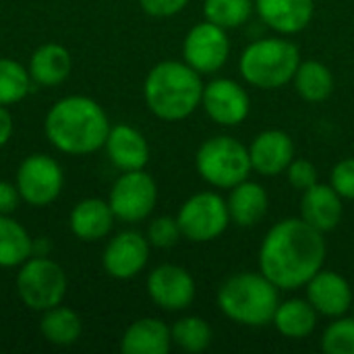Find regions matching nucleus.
Listing matches in <instances>:
<instances>
[{
	"label": "nucleus",
	"mask_w": 354,
	"mask_h": 354,
	"mask_svg": "<svg viewBox=\"0 0 354 354\" xmlns=\"http://www.w3.org/2000/svg\"><path fill=\"white\" fill-rule=\"evenodd\" d=\"M328 255L324 232L303 218L276 222L259 247V272L280 290H299L324 268Z\"/></svg>",
	"instance_id": "f257e3e1"
},
{
	"label": "nucleus",
	"mask_w": 354,
	"mask_h": 354,
	"mask_svg": "<svg viewBox=\"0 0 354 354\" xmlns=\"http://www.w3.org/2000/svg\"><path fill=\"white\" fill-rule=\"evenodd\" d=\"M46 137L68 156H87L104 147L110 120L104 108L87 95H66L46 114Z\"/></svg>",
	"instance_id": "f03ea898"
},
{
	"label": "nucleus",
	"mask_w": 354,
	"mask_h": 354,
	"mask_svg": "<svg viewBox=\"0 0 354 354\" xmlns=\"http://www.w3.org/2000/svg\"><path fill=\"white\" fill-rule=\"evenodd\" d=\"M203 75L191 68L185 60L158 62L145 77L143 97L153 116L166 122L189 118L203 97Z\"/></svg>",
	"instance_id": "7ed1b4c3"
},
{
	"label": "nucleus",
	"mask_w": 354,
	"mask_h": 354,
	"mask_svg": "<svg viewBox=\"0 0 354 354\" xmlns=\"http://www.w3.org/2000/svg\"><path fill=\"white\" fill-rule=\"evenodd\" d=\"M216 303L230 322L245 328H266L278 309L280 288L261 272H241L222 282Z\"/></svg>",
	"instance_id": "20e7f679"
},
{
	"label": "nucleus",
	"mask_w": 354,
	"mask_h": 354,
	"mask_svg": "<svg viewBox=\"0 0 354 354\" xmlns=\"http://www.w3.org/2000/svg\"><path fill=\"white\" fill-rule=\"evenodd\" d=\"M301 64L297 44L286 37H261L251 41L241 58L243 79L257 89H280L288 85Z\"/></svg>",
	"instance_id": "39448f33"
},
{
	"label": "nucleus",
	"mask_w": 354,
	"mask_h": 354,
	"mask_svg": "<svg viewBox=\"0 0 354 354\" xmlns=\"http://www.w3.org/2000/svg\"><path fill=\"white\" fill-rule=\"evenodd\" d=\"M199 176L214 189H232L253 172L249 147L228 135H216L203 141L195 156Z\"/></svg>",
	"instance_id": "423d86ee"
},
{
	"label": "nucleus",
	"mask_w": 354,
	"mask_h": 354,
	"mask_svg": "<svg viewBox=\"0 0 354 354\" xmlns=\"http://www.w3.org/2000/svg\"><path fill=\"white\" fill-rule=\"evenodd\" d=\"M64 270L48 257H29L17 274V295L31 311H48L64 301Z\"/></svg>",
	"instance_id": "0eeeda50"
},
{
	"label": "nucleus",
	"mask_w": 354,
	"mask_h": 354,
	"mask_svg": "<svg viewBox=\"0 0 354 354\" xmlns=\"http://www.w3.org/2000/svg\"><path fill=\"white\" fill-rule=\"evenodd\" d=\"M183 239L191 243H212L220 239L232 224L226 199L216 191L191 195L176 214Z\"/></svg>",
	"instance_id": "6e6552de"
},
{
	"label": "nucleus",
	"mask_w": 354,
	"mask_h": 354,
	"mask_svg": "<svg viewBox=\"0 0 354 354\" xmlns=\"http://www.w3.org/2000/svg\"><path fill=\"white\" fill-rule=\"evenodd\" d=\"M158 201V185L143 170L122 172L110 189L108 203L114 216L122 222L135 224L145 220Z\"/></svg>",
	"instance_id": "1a4fd4ad"
},
{
	"label": "nucleus",
	"mask_w": 354,
	"mask_h": 354,
	"mask_svg": "<svg viewBox=\"0 0 354 354\" xmlns=\"http://www.w3.org/2000/svg\"><path fill=\"white\" fill-rule=\"evenodd\" d=\"M230 56V39L224 27L203 21L189 29L183 41V60L199 75L218 73Z\"/></svg>",
	"instance_id": "9d476101"
},
{
	"label": "nucleus",
	"mask_w": 354,
	"mask_h": 354,
	"mask_svg": "<svg viewBox=\"0 0 354 354\" xmlns=\"http://www.w3.org/2000/svg\"><path fill=\"white\" fill-rule=\"evenodd\" d=\"M15 185L23 201L33 207H46L58 199L64 185V174L54 158L46 153H33L21 162Z\"/></svg>",
	"instance_id": "9b49d317"
},
{
	"label": "nucleus",
	"mask_w": 354,
	"mask_h": 354,
	"mask_svg": "<svg viewBox=\"0 0 354 354\" xmlns=\"http://www.w3.org/2000/svg\"><path fill=\"white\" fill-rule=\"evenodd\" d=\"M201 108L216 124L239 127L251 112V97L239 81L218 77L203 87Z\"/></svg>",
	"instance_id": "f8f14e48"
},
{
	"label": "nucleus",
	"mask_w": 354,
	"mask_h": 354,
	"mask_svg": "<svg viewBox=\"0 0 354 354\" xmlns=\"http://www.w3.org/2000/svg\"><path fill=\"white\" fill-rule=\"evenodd\" d=\"M147 295L164 311H185L197 295L195 278L180 266L162 263L147 276Z\"/></svg>",
	"instance_id": "ddd939ff"
},
{
	"label": "nucleus",
	"mask_w": 354,
	"mask_h": 354,
	"mask_svg": "<svg viewBox=\"0 0 354 354\" xmlns=\"http://www.w3.org/2000/svg\"><path fill=\"white\" fill-rule=\"evenodd\" d=\"M149 241L137 230H122L104 249L102 263L108 276L131 280L139 276L149 261Z\"/></svg>",
	"instance_id": "4468645a"
},
{
	"label": "nucleus",
	"mask_w": 354,
	"mask_h": 354,
	"mask_svg": "<svg viewBox=\"0 0 354 354\" xmlns=\"http://www.w3.org/2000/svg\"><path fill=\"white\" fill-rule=\"evenodd\" d=\"M307 301L324 317H342L353 309L354 295L348 280L332 270H319L307 284Z\"/></svg>",
	"instance_id": "2eb2a0df"
},
{
	"label": "nucleus",
	"mask_w": 354,
	"mask_h": 354,
	"mask_svg": "<svg viewBox=\"0 0 354 354\" xmlns=\"http://www.w3.org/2000/svg\"><path fill=\"white\" fill-rule=\"evenodd\" d=\"M251 168L261 176H278L286 172L295 160V141L286 131H261L249 145Z\"/></svg>",
	"instance_id": "dca6fc26"
},
{
	"label": "nucleus",
	"mask_w": 354,
	"mask_h": 354,
	"mask_svg": "<svg viewBox=\"0 0 354 354\" xmlns=\"http://www.w3.org/2000/svg\"><path fill=\"white\" fill-rule=\"evenodd\" d=\"M255 12L261 23L280 35H297L309 27L315 2L313 0H255Z\"/></svg>",
	"instance_id": "f3484780"
},
{
	"label": "nucleus",
	"mask_w": 354,
	"mask_h": 354,
	"mask_svg": "<svg viewBox=\"0 0 354 354\" xmlns=\"http://www.w3.org/2000/svg\"><path fill=\"white\" fill-rule=\"evenodd\" d=\"M104 147L110 162L122 172L143 170L149 162V143L143 137V133L131 124L110 127Z\"/></svg>",
	"instance_id": "a211bd4d"
},
{
	"label": "nucleus",
	"mask_w": 354,
	"mask_h": 354,
	"mask_svg": "<svg viewBox=\"0 0 354 354\" xmlns=\"http://www.w3.org/2000/svg\"><path fill=\"white\" fill-rule=\"evenodd\" d=\"M342 197L332 189V185L315 183L301 197V218L319 232H332L344 214Z\"/></svg>",
	"instance_id": "6ab92c4d"
},
{
	"label": "nucleus",
	"mask_w": 354,
	"mask_h": 354,
	"mask_svg": "<svg viewBox=\"0 0 354 354\" xmlns=\"http://www.w3.org/2000/svg\"><path fill=\"white\" fill-rule=\"evenodd\" d=\"M114 212L108 201L89 197L79 201L68 218L71 232L83 241V243H95L100 239H106L112 232L114 226Z\"/></svg>",
	"instance_id": "aec40b11"
},
{
	"label": "nucleus",
	"mask_w": 354,
	"mask_h": 354,
	"mask_svg": "<svg viewBox=\"0 0 354 354\" xmlns=\"http://www.w3.org/2000/svg\"><path fill=\"white\" fill-rule=\"evenodd\" d=\"M226 203H228L230 222L241 228H251L266 218L270 207V195L263 189V185L247 178L230 189Z\"/></svg>",
	"instance_id": "412c9836"
},
{
	"label": "nucleus",
	"mask_w": 354,
	"mask_h": 354,
	"mask_svg": "<svg viewBox=\"0 0 354 354\" xmlns=\"http://www.w3.org/2000/svg\"><path fill=\"white\" fill-rule=\"evenodd\" d=\"M170 346L172 332L162 319L156 317L133 322L120 338L122 354H168Z\"/></svg>",
	"instance_id": "4be33fe9"
},
{
	"label": "nucleus",
	"mask_w": 354,
	"mask_h": 354,
	"mask_svg": "<svg viewBox=\"0 0 354 354\" xmlns=\"http://www.w3.org/2000/svg\"><path fill=\"white\" fill-rule=\"evenodd\" d=\"M317 317L319 313L307 299H288L278 303L272 324L284 338L303 340L315 332Z\"/></svg>",
	"instance_id": "5701e85b"
},
{
	"label": "nucleus",
	"mask_w": 354,
	"mask_h": 354,
	"mask_svg": "<svg viewBox=\"0 0 354 354\" xmlns=\"http://www.w3.org/2000/svg\"><path fill=\"white\" fill-rule=\"evenodd\" d=\"M27 68L35 83L52 87V85H60L68 77L73 68V60L64 46L44 44L31 54Z\"/></svg>",
	"instance_id": "b1692460"
},
{
	"label": "nucleus",
	"mask_w": 354,
	"mask_h": 354,
	"mask_svg": "<svg viewBox=\"0 0 354 354\" xmlns=\"http://www.w3.org/2000/svg\"><path fill=\"white\" fill-rule=\"evenodd\" d=\"M297 93L311 104L324 102L334 91V75L319 60H301L295 77H292Z\"/></svg>",
	"instance_id": "393cba45"
},
{
	"label": "nucleus",
	"mask_w": 354,
	"mask_h": 354,
	"mask_svg": "<svg viewBox=\"0 0 354 354\" xmlns=\"http://www.w3.org/2000/svg\"><path fill=\"white\" fill-rule=\"evenodd\" d=\"M39 332L54 346H71L81 338L83 324H81V317L77 315V311L62 307V303H60V305L44 311V317L39 322Z\"/></svg>",
	"instance_id": "a878e982"
},
{
	"label": "nucleus",
	"mask_w": 354,
	"mask_h": 354,
	"mask_svg": "<svg viewBox=\"0 0 354 354\" xmlns=\"http://www.w3.org/2000/svg\"><path fill=\"white\" fill-rule=\"evenodd\" d=\"M33 255V239L10 216H0V268L23 266Z\"/></svg>",
	"instance_id": "bb28decb"
},
{
	"label": "nucleus",
	"mask_w": 354,
	"mask_h": 354,
	"mask_svg": "<svg viewBox=\"0 0 354 354\" xmlns=\"http://www.w3.org/2000/svg\"><path fill=\"white\" fill-rule=\"evenodd\" d=\"M170 332H172V344L189 354H199L207 351L214 340L212 326L199 315L180 317L170 328Z\"/></svg>",
	"instance_id": "cd10ccee"
},
{
	"label": "nucleus",
	"mask_w": 354,
	"mask_h": 354,
	"mask_svg": "<svg viewBox=\"0 0 354 354\" xmlns=\"http://www.w3.org/2000/svg\"><path fill=\"white\" fill-rule=\"evenodd\" d=\"M255 12V0H205L203 15L207 21L228 29L243 27Z\"/></svg>",
	"instance_id": "c85d7f7f"
},
{
	"label": "nucleus",
	"mask_w": 354,
	"mask_h": 354,
	"mask_svg": "<svg viewBox=\"0 0 354 354\" xmlns=\"http://www.w3.org/2000/svg\"><path fill=\"white\" fill-rule=\"evenodd\" d=\"M31 75L21 62L12 58H0V104L10 106L27 97L31 91Z\"/></svg>",
	"instance_id": "c756f323"
},
{
	"label": "nucleus",
	"mask_w": 354,
	"mask_h": 354,
	"mask_svg": "<svg viewBox=\"0 0 354 354\" xmlns=\"http://www.w3.org/2000/svg\"><path fill=\"white\" fill-rule=\"evenodd\" d=\"M322 351L328 354H354V317H334L322 334Z\"/></svg>",
	"instance_id": "7c9ffc66"
},
{
	"label": "nucleus",
	"mask_w": 354,
	"mask_h": 354,
	"mask_svg": "<svg viewBox=\"0 0 354 354\" xmlns=\"http://www.w3.org/2000/svg\"><path fill=\"white\" fill-rule=\"evenodd\" d=\"M180 239H183V232H180L178 220L170 216L156 218L147 228V241L151 247H158V249H170Z\"/></svg>",
	"instance_id": "2f4dec72"
},
{
	"label": "nucleus",
	"mask_w": 354,
	"mask_h": 354,
	"mask_svg": "<svg viewBox=\"0 0 354 354\" xmlns=\"http://www.w3.org/2000/svg\"><path fill=\"white\" fill-rule=\"evenodd\" d=\"M330 185L342 199H354V158L340 160L330 172Z\"/></svg>",
	"instance_id": "473e14b6"
},
{
	"label": "nucleus",
	"mask_w": 354,
	"mask_h": 354,
	"mask_svg": "<svg viewBox=\"0 0 354 354\" xmlns=\"http://www.w3.org/2000/svg\"><path fill=\"white\" fill-rule=\"evenodd\" d=\"M286 176H288V183L301 193L313 187L315 183H319L317 168L309 160H303V158H295L290 162V166L286 168Z\"/></svg>",
	"instance_id": "72a5a7b5"
},
{
	"label": "nucleus",
	"mask_w": 354,
	"mask_h": 354,
	"mask_svg": "<svg viewBox=\"0 0 354 354\" xmlns=\"http://www.w3.org/2000/svg\"><path fill=\"white\" fill-rule=\"evenodd\" d=\"M189 2L191 0H139L141 8L151 17H174L185 10Z\"/></svg>",
	"instance_id": "f704fd0d"
},
{
	"label": "nucleus",
	"mask_w": 354,
	"mask_h": 354,
	"mask_svg": "<svg viewBox=\"0 0 354 354\" xmlns=\"http://www.w3.org/2000/svg\"><path fill=\"white\" fill-rule=\"evenodd\" d=\"M21 201V193L17 185L8 180H0V216H10Z\"/></svg>",
	"instance_id": "c9c22d12"
},
{
	"label": "nucleus",
	"mask_w": 354,
	"mask_h": 354,
	"mask_svg": "<svg viewBox=\"0 0 354 354\" xmlns=\"http://www.w3.org/2000/svg\"><path fill=\"white\" fill-rule=\"evenodd\" d=\"M12 129H15L12 116H10V112L6 110V106L0 104V147L8 143V139L12 137Z\"/></svg>",
	"instance_id": "e433bc0d"
},
{
	"label": "nucleus",
	"mask_w": 354,
	"mask_h": 354,
	"mask_svg": "<svg viewBox=\"0 0 354 354\" xmlns=\"http://www.w3.org/2000/svg\"><path fill=\"white\" fill-rule=\"evenodd\" d=\"M353 311H354V303H353Z\"/></svg>",
	"instance_id": "4c0bfd02"
}]
</instances>
